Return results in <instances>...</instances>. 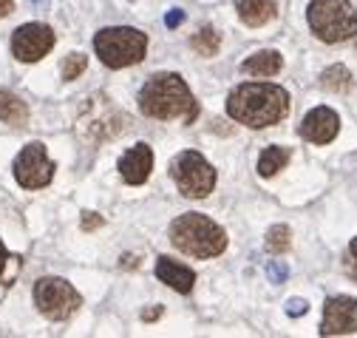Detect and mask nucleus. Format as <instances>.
<instances>
[{
	"label": "nucleus",
	"instance_id": "obj_1",
	"mask_svg": "<svg viewBox=\"0 0 357 338\" xmlns=\"http://www.w3.org/2000/svg\"><path fill=\"white\" fill-rule=\"evenodd\" d=\"M289 111V94L273 82H244L227 97V114L247 128H270Z\"/></svg>",
	"mask_w": 357,
	"mask_h": 338
},
{
	"label": "nucleus",
	"instance_id": "obj_2",
	"mask_svg": "<svg viewBox=\"0 0 357 338\" xmlns=\"http://www.w3.org/2000/svg\"><path fill=\"white\" fill-rule=\"evenodd\" d=\"M139 108L153 119H182L193 122L199 114V103L190 94L188 82L178 74H156L139 91Z\"/></svg>",
	"mask_w": 357,
	"mask_h": 338
},
{
	"label": "nucleus",
	"instance_id": "obj_3",
	"mask_svg": "<svg viewBox=\"0 0 357 338\" xmlns=\"http://www.w3.org/2000/svg\"><path fill=\"white\" fill-rule=\"evenodd\" d=\"M170 242L193 259H213L227 247V233L221 230L210 216L185 214L170 225Z\"/></svg>",
	"mask_w": 357,
	"mask_h": 338
},
{
	"label": "nucleus",
	"instance_id": "obj_4",
	"mask_svg": "<svg viewBox=\"0 0 357 338\" xmlns=\"http://www.w3.org/2000/svg\"><path fill=\"white\" fill-rule=\"evenodd\" d=\"M94 52L108 68H125V66L145 60L148 37L139 29H130V26L102 29L94 37Z\"/></svg>",
	"mask_w": 357,
	"mask_h": 338
},
{
	"label": "nucleus",
	"instance_id": "obj_5",
	"mask_svg": "<svg viewBox=\"0 0 357 338\" xmlns=\"http://www.w3.org/2000/svg\"><path fill=\"white\" fill-rule=\"evenodd\" d=\"M306 20L324 43H343L357 34V12L349 0H312Z\"/></svg>",
	"mask_w": 357,
	"mask_h": 338
},
{
	"label": "nucleus",
	"instance_id": "obj_6",
	"mask_svg": "<svg viewBox=\"0 0 357 338\" xmlns=\"http://www.w3.org/2000/svg\"><path fill=\"white\" fill-rule=\"evenodd\" d=\"M170 177L178 185V193L188 199H204L215 188V171L213 165L196 154V151H182L170 162Z\"/></svg>",
	"mask_w": 357,
	"mask_h": 338
},
{
	"label": "nucleus",
	"instance_id": "obj_7",
	"mask_svg": "<svg viewBox=\"0 0 357 338\" xmlns=\"http://www.w3.org/2000/svg\"><path fill=\"white\" fill-rule=\"evenodd\" d=\"M34 304H37V310L46 316V318L66 321L68 316L77 313V307L82 304V299H79V293L66 279L49 276V279H40L34 284Z\"/></svg>",
	"mask_w": 357,
	"mask_h": 338
},
{
	"label": "nucleus",
	"instance_id": "obj_8",
	"mask_svg": "<svg viewBox=\"0 0 357 338\" xmlns=\"http://www.w3.org/2000/svg\"><path fill=\"white\" fill-rule=\"evenodd\" d=\"M54 177V162L46 154V145L43 142H29L17 159H15V179L20 182V188L26 191H37L46 188Z\"/></svg>",
	"mask_w": 357,
	"mask_h": 338
},
{
	"label": "nucleus",
	"instance_id": "obj_9",
	"mask_svg": "<svg viewBox=\"0 0 357 338\" xmlns=\"http://www.w3.org/2000/svg\"><path fill=\"white\" fill-rule=\"evenodd\" d=\"M54 49V31L43 23H26L12 34V54L20 63H37Z\"/></svg>",
	"mask_w": 357,
	"mask_h": 338
},
{
	"label": "nucleus",
	"instance_id": "obj_10",
	"mask_svg": "<svg viewBox=\"0 0 357 338\" xmlns=\"http://www.w3.org/2000/svg\"><path fill=\"white\" fill-rule=\"evenodd\" d=\"M357 332V302L349 295H335L324 307L321 335H351Z\"/></svg>",
	"mask_w": 357,
	"mask_h": 338
},
{
	"label": "nucleus",
	"instance_id": "obj_11",
	"mask_svg": "<svg viewBox=\"0 0 357 338\" xmlns=\"http://www.w3.org/2000/svg\"><path fill=\"white\" fill-rule=\"evenodd\" d=\"M337 131H340V119H337V114H335L332 108H326V105L312 108V111L303 117V122H301V137H303L306 142H315V145L332 142V140L337 137Z\"/></svg>",
	"mask_w": 357,
	"mask_h": 338
},
{
	"label": "nucleus",
	"instance_id": "obj_12",
	"mask_svg": "<svg viewBox=\"0 0 357 338\" xmlns=\"http://www.w3.org/2000/svg\"><path fill=\"white\" fill-rule=\"evenodd\" d=\"M119 177L128 182V185H142L148 182L151 171H153V151L151 145L139 142V145H133L128 154H122L119 159Z\"/></svg>",
	"mask_w": 357,
	"mask_h": 338
},
{
	"label": "nucleus",
	"instance_id": "obj_13",
	"mask_svg": "<svg viewBox=\"0 0 357 338\" xmlns=\"http://www.w3.org/2000/svg\"><path fill=\"white\" fill-rule=\"evenodd\" d=\"M156 279L162 284H167L170 290H178V293H190L193 284H196V273L190 267L178 265V262H173L167 256L156 259Z\"/></svg>",
	"mask_w": 357,
	"mask_h": 338
},
{
	"label": "nucleus",
	"instance_id": "obj_14",
	"mask_svg": "<svg viewBox=\"0 0 357 338\" xmlns=\"http://www.w3.org/2000/svg\"><path fill=\"white\" fill-rule=\"evenodd\" d=\"M275 15H278L275 0H238V17H241V23H247L252 29L270 23Z\"/></svg>",
	"mask_w": 357,
	"mask_h": 338
},
{
	"label": "nucleus",
	"instance_id": "obj_15",
	"mask_svg": "<svg viewBox=\"0 0 357 338\" xmlns=\"http://www.w3.org/2000/svg\"><path fill=\"white\" fill-rule=\"evenodd\" d=\"M281 66H284V60H281L278 52L264 49V52L247 57V60L241 63V71L250 74V77H275V74L281 71Z\"/></svg>",
	"mask_w": 357,
	"mask_h": 338
},
{
	"label": "nucleus",
	"instance_id": "obj_16",
	"mask_svg": "<svg viewBox=\"0 0 357 338\" xmlns=\"http://www.w3.org/2000/svg\"><path fill=\"white\" fill-rule=\"evenodd\" d=\"M0 119L9 122V125H26L29 119V108L20 97H15L12 91H0Z\"/></svg>",
	"mask_w": 357,
	"mask_h": 338
},
{
	"label": "nucleus",
	"instance_id": "obj_17",
	"mask_svg": "<svg viewBox=\"0 0 357 338\" xmlns=\"http://www.w3.org/2000/svg\"><path fill=\"white\" fill-rule=\"evenodd\" d=\"M289 162V151L281 148V145H273V148H266L258 159V174L261 177H275L278 171H284V165Z\"/></svg>",
	"mask_w": 357,
	"mask_h": 338
},
{
	"label": "nucleus",
	"instance_id": "obj_18",
	"mask_svg": "<svg viewBox=\"0 0 357 338\" xmlns=\"http://www.w3.org/2000/svg\"><path fill=\"white\" fill-rule=\"evenodd\" d=\"M221 49V34L213 29V26H202L196 34H193V52L202 54V57H215Z\"/></svg>",
	"mask_w": 357,
	"mask_h": 338
},
{
	"label": "nucleus",
	"instance_id": "obj_19",
	"mask_svg": "<svg viewBox=\"0 0 357 338\" xmlns=\"http://www.w3.org/2000/svg\"><path fill=\"white\" fill-rule=\"evenodd\" d=\"M321 86L326 89V91H335V94H343V91H349L351 89V74H349V68L346 66H329L324 74H321Z\"/></svg>",
	"mask_w": 357,
	"mask_h": 338
},
{
	"label": "nucleus",
	"instance_id": "obj_20",
	"mask_svg": "<svg viewBox=\"0 0 357 338\" xmlns=\"http://www.w3.org/2000/svg\"><path fill=\"white\" fill-rule=\"evenodd\" d=\"M292 244V233L287 225H275L270 228V233H266V250L270 253H287Z\"/></svg>",
	"mask_w": 357,
	"mask_h": 338
},
{
	"label": "nucleus",
	"instance_id": "obj_21",
	"mask_svg": "<svg viewBox=\"0 0 357 338\" xmlns=\"http://www.w3.org/2000/svg\"><path fill=\"white\" fill-rule=\"evenodd\" d=\"M85 68H88V57L79 54V52H74V54H68L63 60V80H77Z\"/></svg>",
	"mask_w": 357,
	"mask_h": 338
},
{
	"label": "nucleus",
	"instance_id": "obj_22",
	"mask_svg": "<svg viewBox=\"0 0 357 338\" xmlns=\"http://www.w3.org/2000/svg\"><path fill=\"white\" fill-rule=\"evenodd\" d=\"M346 270H349V276L357 281V239H351V244H349V256H346Z\"/></svg>",
	"mask_w": 357,
	"mask_h": 338
},
{
	"label": "nucleus",
	"instance_id": "obj_23",
	"mask_svg": "<svg viewBox=\"0 0 357 338\" xmlns=\"http://www.w3.org/2000/svg\"><path fill=\"white\" fill-rule=\"evenodd\" d=\"M266 276H270L273 284H281V281L287 279V267L278 265V262H270V265H266Z\"/></svg>",
	"mask_w": 357,
	"mask_h": 338
},
{
	"label": "nucleus",
	"instance_id": "obj_24",
	"mask_svg": "<svg viewBox=\"0 0 357 338\" xmlns=\"http://www.w3.org/2000/svg\"><path fill=\"white\" fill-rule=\"evenodd\" d=\"M102 225L100 214H82V230H97Z\"/></svg>",
	"mask_w": 357,
	"mask_h": 338
},
{
	"label": "nucleus",
	"instance_id": "obj_25",
	"mask_svg": "<svg viewBox=\"0 0 357 338\" xmlns=\"http://www.w3.org/2000/svg\"><path fill=\"white\" fill-rule=\"evenodd\" d=\"M306 307H309V304H306L303 299H289V302H287V313H289V316H303Z\"/></svg>",
	"mask_w": 357,
	"mask_h": 338
},
{
	"label": "nucleus",
	"instance_id": "obj_26",
	"mask_svg": "<svg viewBox=\"0 0 357 338\" xmlns=\"http://www.w3.org/2000/svg\"><path fill=\"white\" fill-rule=\"evenodd\" d=\"M15 256H9V250H6V244L0 242V279L6 276V267H9V262H12Z\"/></svg>",
	"mask_w": 357,
	"mask_h": 338
},
{
	"label": "nucleus",
	"instance_id": "obj_27",
	"mask_svg": "<svg viewBox=\"0 0 357 338\" xmlns=\"http://www.w3.org/2000/svg\"><path fill=\"white\" fill-rule=\"evenodd\" d=\"M182 20H185V12H182V9H173V12L167 15V26H170V29H173V26H178Z\"/></svg>",
	"mask_w": 357,
	"mask_h": 338
},
{
	"label": "nucleus",
	"instance_id": "obj_28",
	"mask_svg": "<svg viewBox=\"0 0 357 338\" xmlns=\"http://www.w3.org/2000/svg\"><path fill=\"white\" fill-rule=\"evenodd\" d=\"M15 12V0H0V17H6Z\"/></svg>",
	"mask_w": 357,
	"mask_h": 338
},
{
	"label": "nucleus",
	"instance_id": "obj_29",
	"mask_svg": "<svg viewBox=\"0 0 357 338\" xmlns=\"http://www.w3.org/2000/svg\"><path fill=\"white\" fill-rule=\"evenodd\" d=\"M159 316H162V307H156V310H148V313H145V318H148V321H151V318H159Z\"/></svg>",
	"mask_w": 357,
	"mask_h": 338
}]
</instances>
